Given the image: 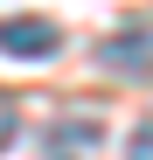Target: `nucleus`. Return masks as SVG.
<instances>
[{
	"label": "nucleus",
	"instance_id": "1",
	"mask_svg": "<svg viewBox=\"0 0 153 160\" xmlns=\"http://www.w3.org/2000/svg\"><path fill=\"white\" fill-rule=\"evenodd\" d=\"M56 49H63V28H56V21H42V14H7V21H0V56L42 63V56H56Z\"/></svg>",
	"mask_w": 153,
	"mask_h": 160
},
{
	"label": "nucleus",
	"instance_id": "2",
	"mask_svg": "<svg viewBox=\"0 0 153 160\" xmlns=\"http://www.w3.org/2000/svg\"><path fill=\"white\" fill-rule=\"evenodd\" d=\"M97 63H105V70H118L125 84H146V21H132L125 35H111L105 49H97Z\"/></svg>",
	"mask_w": 153,
	"mask_h": 160
},
{
	"label": "nucleus",
	"instance_id": "3",
	"mask_svg": "<svg viewBox=\"0 0 153 160\" xmlns=\"http://www.w3.org/2000/svg\"><path fill=\"white\" fill-rule=\"evenodd\" d=\"M97 118H63L56 132H49V160H91V146H97Z\"/></svg>",
	"mask_w": 153,
	"mask_h": 160
},
{
	"label": "nucleus",
	"instance_id": "4",
	"mask_svg": "<svg viewBox=\"0 0 153 160\" xmlns=\"http://www.w3.org/2000/svg\"><path fill=\"white\" fill-rule=\"evenodd\" d=\"M146 139H153V132H146V125H132V139H125V160H153V146H146Z\"/></svg>",
	"mask_w": 153,
	"mask_h": 160
},
{
	"label": "nucleus",
	"instance_id": "5",
	"mask_svg": "<svg viewBox=\"0 0 153 160\" xmlns=\"http://www.w3.org/2000/svg\"><path fill=\"white\" fill-rule=\"evenodd\" d=\"M14 139V104H0V146Z\"/></svg>",
	"mask_w": 153,
	"mask_h": 160
}]
</instances>
